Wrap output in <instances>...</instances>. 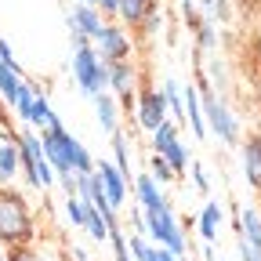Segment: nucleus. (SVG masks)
<instances>
[{
    "instance_id": "4c0bfd02",
    "label": "nucleus",
    "mask_w": 261,
    "mask_h": 261,
    "mask_svg": "<svg viewBox=\"0 0 261 261\" xmlns=\"http://www.w3.org/2000/svg\"><path fill=\"white\" fill-rule=\"evenodd\" d=\"M0 261H8V257H4V254H0Z\"/></svg>"
},
{
    "instance_id": "cd10ccee",
    "label": "nucleus",
    "mask_w": 261,
    "mask_h": 261,
    "mask_svg": "<svg viewBox=\"0 0 261 261\" xmlns=\"http://www.w3.org/2000/svg\"><path fill=\"white\" fill-rule=\"evenodd\" d=\"M65 214H69V221H73V225H84V203H80V200H73V196H69V203H65Z\"/></svg>"
},
{
    "instance_id": "473e14b6",
    "label": "nucleus",
    "mask_w": 261,
    "mask_h": 261,
    "mask_svg": "<svg viewBox=\"0 0 261 261\" xmlns=\"http://www.w3.org/2000/svg\"><path fill=\"white\" fill-rule=\"evenodd\" d=\"M0 62H4V65H11V69H18V62H15V55H11V47L4 44V40H0ZM22 73V69H18Z\"/></svg>"
},
{
    "instance_id": "6ab92c4d",
    "label": "nucleus",
    "mask_w": 261,
    "mask_h": 261,
    "mask_svg": "<svg viewBox=\"0 0 261 261\" xmlns=\"http://www.w3.org/2000/svg\"><path fill=\"white\" fill-rule=\"evenodd\" d=\"M18 167H22V152H18V138H15V142H4V145H0V178L11 181Z\"/></svg>"
},
{
    "instance_id": "1a4fd4ad",
    "label": "nucleus",
    "mask_w": 261,
    "mask_h": 261,
    "mask_svg": "<svg viewBox=\"0 0 261 261\" xmlns=\"http://www.w3.org/2000/svg\"><path fill=\"white\" fill-rule=\"evenodd\" d=\"M98 55H102V62H127L130 58V40L127 33L120 25H102V33H98Z\"/></svg>"
},
{
    "instance_id": "a878e982",
    "label": "nucleus",
    "mask_w": 261,
    "mask_h": 261,
    "mask_svg": "<svg viewBox=\"0 0 261 261\" xmlns=\"http://www.w3.org/2000/svg\"><path fill=\"white\" fill-rule=\"evenodd\" d=\"M8 261H47L40 250H33V247H25V243H18L11 254H8Z\"/></svg>"
},
{
    "instance_id": "6e6552de",
    "label": "nucleus",
    "mask_w": 261,
    "mask_h": 261,
    "mask_svg": "<svg viewBox=\"0 0 261 261\" xmlns=\"http://www.w3.org/2000/svg\"><path fill=\"white\" fill-rule=\"evenodd\" d=\"M98 181H102V192H106V200H109V207L116 211V207H123V200H127V189H130V181L113 167V163L109 160H102V163H98Z\"/></svg>"
},
{
    "instance_id": "9d476101",
    "label": "nucleus",
    "mask_w": 261,
    "mask_h": 261,
    "mask_svg": "<svg viewBox=\"0 0 261 261\" xmlns=\"http://www.w3.org/2000/svg\"><path fill=\"white\" fill-rule=\"evenodd\" d=\"M240 145H243V174H247L250 189L261 192V135H247V142H240Z\"/></svg>"
},
{
    "instance_id": "a211bd4d",
    "label": "nucleus",
    "mask_w": 261,
    "mask_h": 261,
    "mask_svg": "<svg viewBox=\"0 0 261 261\" xmlns=\"http://www.w3.org/2000/svg\"><path fill=\"white\" fill-rule=\"evenodd\" d=\"M29 123L33 127H44V130H51V127H58V116H55V109H51V102L37 91V98H33V113H29Z\"/></svg>"
},
{
    "instance_id": "ddd939ff",
    "label": "nucleus",
    "mask_w": 261,
    "mask_h": 261,
    "mask_svg": "<svg viewBox=\"0 0 261 261\" xmlns=\"http://www.w3.org/2000/svg\"><path fill=\"white\" fill-rule=\"evenodd\" d=\"M135 192H138V207H142V211H156V207L167 203L163 189H160L149 174H138V178H135Z\"/></svg>"
},
{
    "instance_id": "5701e85b",
    "label": "nucleus",
    "mask_w": 261,
    "mask_h": 261,
    "mask_svg": "<svg viewBox=\"0 0 261 261\" xmlns=\"http://www.w3.org/2000/svg\"><path fill=\"white\" fill-rule=\"evenodd\" d=\"M149 178H152L156 185H167V181H174L178 174L171 171V163H167V160H163L160 152H152V156H149Z\"/></svg>"
},
{
    "instance_id": "dca6fc26",
    "label": "nucleus",
    "mask_w": 261,
    "mask_h": 261,
    "mask_svg": "<svg viewBox=\"0 0 261 261\" xmlns=\"http://www.w3.org/2000/svg\"><path fill=\"white\" fill-rule=\"evenodd\" d=\"M156 4V0H120L116 8V18L127 22V25H142V18L149 15V8Z\"/></svg>"
},
{
    "instance_id": "0eeeda50",
    "label": "nucleus",
    "mask_w": 261,
    "mask_h": 261,
    "mask_svg": "<svg viewBox=\"0 0 261 261\" xmlns=\"http://www.w3.org/2000/svg\"><path fill=\"white\" fill-rule=\"evenodd\" d=\"M138 123L145 127V130H156L163 120H167V102H163V91H152V87H145L142 94H138Z\"/></svg>"
},
{
    "instance_id": "423d86ee",
    "label": "nucleus",
    "mask_w": 261,
    "mask_h": 261,
    "mask_svg": "<svg viewBox=\"0 0 261 261\" xmlns=\"http://www.w3.org/2000/svg\"><path fill=\"white\" fill-rule=\"evenodd\" d=\"M135 65L130 62H109V87L116 91V102L120 109H130L135 106Z\"/></svg>"
},
{
    "instance_id": "39448f33",
    "label": "nucleus",
    "mask_w": 261,
    "mask_h": 261,
    "mask_svg": "<svg viewBox=\"0 0 261 261\" xmlns=\"http://www.w3.org/2000/svg\"><path fill=\"white\" fill-rule=\"evenodd\" d=\"M152 152H160L163 160H167L174 174H185V167H189V152H185V145L178 142V127H174V123L163 120V123L152 130Z\"/></svg>"
},
{
    "instance_id": "4be33fe9",
    "label": "nucleus",
    "mask_w": 261,
    "mask_h": 261,
    "mask_svg": "<svg viewBox=\"0 0 261 261\" xmlns=\"http://www.w3.org/2000/svg\"><path fill=\"white\" fill-rule=\"evenodd\" d=\"M163 102H167V109L178 116V120H185V98H181V84L178 80H163Z\"/></svg>"
},
{
    "instance_id": "2f4dec72",
    "label": "nucleus",
    "mask_w": 261,
    "mask_h": 261,
    "mask_svg": "<svg viewBox=\"0 0 261 261\" xmlns=\"http://www.w3.org/2000/svg\"><path fill=\"white\" fill-rule=\"evenodd\" d=\"M149 261H178V257H174L167 247H152V250H149Z\"/></svg>"
},
{
    "instance_id": "412c9836",
    "label": "nucleus",
    "mask_w": 261,
    "mask_h": 261,
    "mask_svg": "<svg viewBox=\"0 0 261 261\" xmlns=\"http://www.w3.org/2000/svg\"><path fill=\"white\" fill-rule=\"evenodd\" d=\"M109 138H113V160H116L113 167L130 181V149H127V138L120 135V130H116V135H109Z\"/></svg>"
},
{
    "instance_id": "bb28decb",
    "label": "nucleus",
    "mask_w": 261,
    "mask_h": 261,
    "mask_svg": "<svg viewBox=\"0 0 261 261\" xmlns=\"http://www.w3.org/2000/svg\"><path fill=\"white\" fill-rule=\"evenodd\" d=\"M196 33H200V47H203V51H214V40H218V37H214V25H211V22H200V25H196Z\"/></svg>"
},
{
    "instance_id": "2eb2a0df",
    "label": "nucleus",
    "mask_w": 261,
    "mask_h": 261,
    "mask_svg": "<svg viewBox=\"0 0 261 261\" xmlns=\"http://www.w3.org/2000/svg\"><path fill=\"white\" fill-rule=\"evenodd\" d=\"M221 214H225V211H221V203H214V200L203 207V214H200V236H203V243H214V240H218Z\"/></svg>"
},
{
    "instance_id": "f3484780",
    "label": "nucleus",
    "mask_w": 261,
    "mask_h": 261,
    "mask_svg": "<svg viewBox=\"0 0 261 261\" xmlns=\"http://www.w3.org/2000/svg\"><path fill=\"white\" fill-rule=\"evenodd\" d=\"M240 240H247L257 254H261V214L254 207L243 211V221H240Z\"/></svg>"
},
{
    "instance_id": "c85d7f7f",
    "label": "nucleus",
    "mask_w": 261,
    "mask_h": 261,
    "mask_svg": "<svg viewBox=\"0 0 261 261\" xmlns=\"http://www.w3.org/2000/svg\"><path fill=\"white\" fill-rule=\"evenodd\" d=\"M181 15H185V22H189L192 29H196V25H200V22H203L200 15H196V0H181Z\"/></svg>"
},
{
    "instance_id": "c756f323",
    "label": "nucleus",
    "mask_w": 261,
    "mask_h": 261,
    "mask_svg": "<svg viewBox=\"0 0 261 261\" xmlns=\"http://www.w3.org/2000/svg\"><path fill=\"white\" fill-rule=\"evenodd\" d=\"M130 250H135V257H138V261H149V250H152V247H149V240L135 236V240H130Z\"/></svg>"
},
{
    "instance_id": "aec40b11",
    "label": "nucleus",
    "mask_w": 261,
    "mask_h": 261,
    "mask_svg": "<svg viewBox=\"0 0 261 261\" xmlns=\"http://www.w3.org/2000/svg\"><path fill=\"white\" fill-rule=\"evenodd\" d=\"M65 152H69V167L76 171V174H87V171H94V163H91V156H87V149L73 138V135H65Z\"/></svg>"
},
{
    "instance_id": "393cba45",
    "label": "nucleus",
    "mask_w": 261,
    "mask_h": 261,
    "mask_svg": "<svg viewBox=\"0 0 261 261\" xmlns=\"http://www.w3.org/2000/svg\"><path fill=\"white\" fill-rule=\"evenodd\" d=\"M228 0H203V22H228Z\"/></svg>"
},
{
    "instance_id": "20e7f679",
    "label": "nucleus",
    "mask_w": 261,
    "mask_h": 261,
    "mask_svg": "<svg viewBox=\"0 0 261 261\" xmlns=\"http://www.w3.org/2000/svg\"><path fill=\"white\" fill-rule=\"evenodd\" d=\"M73 76H76L80 91L94 98V94L109 91V62H102V55H98L91 44L76 47V55H73Z\"/></svg>"
},
{
    "instance_id": "f704fd0d",
    "label": "nucleus",
    "mask_w": 261,
    "mask_h": 261,
    "mask_svg": "<svg viewBox=\"0 0 261 261\" xmlns=\"http://www.w3.org/2000/svg\"><path fill=\"white\" fill-rule=\"evenodd\" d=\"M80 4H91V8H94V4H98V0H80Z\"/></svg>"
},
{
    "instance_id": "4468645a",
    "label": "nucleus",
    "mask_w": 261,
    "mask_h": 261,
    "mask_svg": "<svg viewBox=\"0 0 261 261\" xmlns=\"http://www.w3.org/2000/svg\"><path fill=\"white\" fill-rule=\"evenodd\" d=\"M181 98H185V116L192 120V135L196 138H207V123H203V109H200V94H196V84L181 87Z\"/></svg>"
},
{
    "instance_id": "f8f14e48",
    "label": "nucleus",
    "mask_w": 261,
    "mask_h": 261,
    "mask_svg": "<svg viewBox=\"0 0 261 261\" xmlns=\"http://www.w3.org/2000/svg\"><path fill=\"white\" fill-rule=\"evenodd\" d=\"M94 113H98V123H102L106 135H116V123H120V102L102 91V94H94Z\"/></svg>"
},
{
    "instance_id": "e433bc0d",
    "label": "nucleus",
    "mask_w": 261,
    "mask_h": 261,
    "mask_svg": "<svg viewBox=\"0 0 261 261\" xmlns=\"http://www.w3.org/2000/svg\"><path fill=\"white\" fill-rule=\"evenodd\" d=\"M211 261H225V257H211Z\"/></svg>"
},
{
    "instance_id": "c9c22d12",
    "label": "nucleus",
    "mask_w": 261,
    "mask_h": 261,
    "mask_svg": "<svg viewBox=\"0 0 261 261\" xmlns=\"http://www.w3.org/2000/svg\"><path fill=\"white\" fill-rule=\"evenodd\" d=\"M257 55H261V33H257Z\"/></svg>"
},
{
    "instance_id": "72a5a7b5",
    "label": "nucleus",
    "mask_w": 261,
    "mask_h": 261,
    "mask_svg": "<svg viewBox=\"0 0 261 261\" xmlns=\"http://www.w3.org/2000/svg\"><path fill=\"white\" fill-rule=\"evenodd\" d=\"M94 8L102 11V15H113V18H116V8H120V0H98Z\"/></svg>"
},
{
    "instance_id": "f03ea898",
    "label": "nucleus",
    "mask_w": 261,
    "mask_h": 261,
    "mask_svg": "<svg viewBox=\"0 0 261 261\" xmlns=\"http://www.w3.org/2000/svg\"><path fill=\"white\" fill-rule=\"evenodd\" d=\"M29 236H33V218H29L25 200L11 189H0V240L18 247Z\"/></svg>"
},
{
    "instance_id": "f257e3e1",
    "label": "nucleus",
    "mask_w": 261,
    "mask_h": 261,
    "mask_svg": "<svg viewBox=\"0 0 261 261\" xmlns=\"http://www.w3.org/2000/svg\"><path fill=\"white\" fill-rule=\"evenodd\" d=\"M196 94H200V109H203L207 130H214L225 145H240V142H243V138H240V123H236L232 109H228V102H225L214 87H207L203 80L196 84Z\"/></svg>"
},
{
    "instance_id": "9b49d317",
    "label": "nucleus",
    "mask_w": 261,
    "mask_h": 261,
    "mask_svg": "<svg viewBox=\"0 0 261 261\" xmlns=\"http://www.w3.org/2000/svg\"><path fill=\"white\" fill-rule=\"evenodd\" d=\"M65 22L76 25L87 40H98V33H102V25H106V22H102V11L91 8V4H76V8H73V15L65 18Z\"/></svg>"
},
{
    "instance_id": "7ed1b4c3",
    "label": "nucleus",
    "mask_w": 261,
    "mask_h": 261,
    "mask_svg": "<svg viewBox=\"0 0 261 261\" xmlns=\"http://www.w3.org/2000/svg\"><path fill=\"white\" fill-rule=\"evenodd\" d=\"M142 228L149 232V240L156 247H167L174 257L185 254V236H181V225L178 218L171 214V203H163L156 211H142Z\"/></svg>"
},
{
    "instance_id": "b1692460",
    "label": "nucleus",
    "mask_w": 261,
    "mask_h": 261,
    "mask_svg": "<svg viewBox=\"0 0 261 261\" xmlns=\"http://www.w3.org/2000/svg\"><path fill=\"white\" fill-rule=\"evenodd\" d=\"M33 98H37V87L22 84V87H18V94H15V102H11V106H15V113H18L25 123H29V113H33Z\"/></svg>"
},
{
    "instance_id": "7c9ffc66",
    "label": "nucleus",
    "mask_w": 261,
    "mask_h": 261,
    "mask_svg": "<svg viewBox=\"0 0 261 261\" xmlns=\"http://www.w3.org/2000/svg\"><path fill=\"white\" fill-rule=\"evenodd\" d=\"M192 181H196V189H200V192H207V189H211V185H207V174H203L200 163H192Z\"/></svg>"
}]
</instances>
